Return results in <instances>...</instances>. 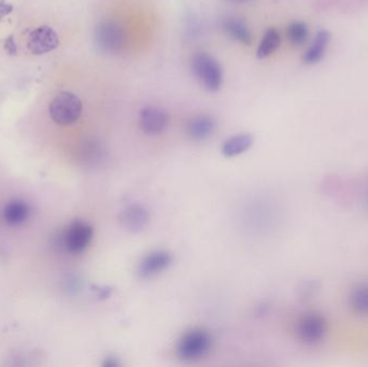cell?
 Masks as SVG:
<instances>
[{"label":"cell","mask_w":368,"mask_h":367,"mask_svg":"<svg viewBox=\"0 0 368 367\" xmlns=\"http://www.w3.org/2000/svg\"><path fill=\"white\" fill-rule=\"evenodd\" d=\"M192 70L199 84L209 92H216L221 88L223 74L221 66L213 56L207 53L195 54L192 58Z\"/></svg>","instance_id":"cell-1"},{"label":"cell","mask_w":368,"mask_h":367,"mask_svg":"<svg viewBox=\"0 0 368 367\" xmlns=\"http://www.w3.org/2000/svg\"><path fill=\"white\" fill-rule=\"evenodd\" d=\"M50 116L60 125L74 124L82 114V102L76 95L70 92L58 94L50 104Z\"/></svg>","instance_id":"cell-2"},{"label":"cell","mask_w":368,"mask_h":367,"mask_svg":"<svg viewBox=\"0 0 368 367\" xmlns=\"http://www.w3.org/2000/svg\"><path fill=\"white\" fill-rule=\"evenodd\" d=\"M211 347V336L205 330L190 331L178 344V356L185 361L198 360L203 358Z\"/></svg>","instance_id":"cell-3"},{"label":"cell","mask_w":368,"mask_h":367,"mask_svg":"<svg viewBox=\"0 0 368 367\" xmlns=\"http://www.w3.org/2000/svg\"><path fill=\"white\" fill-rule=\"evenodd\" d=\"M93 238V227L86 222H72L60 238V245L70 253H81L88 248Z\"/></svg>","instance_id":"cell-4"},{"label":"cell","mask_w":368,"mask_h":367,"mask_svg":"<svg viewBox=\"0 0 368 367\" xmlns=\"http://www.w3.org/2000/svg\"><path fill=\"white\" fill-rule=\"evenodd\" d=\"M125 30L117 22H104L97 26L95 32V41L100 51L105 53H117L122 50L125 44Z\"/></svg>","instance_id":"cell-5"},{"label":"cell","mask_w":368,"mask_h":367,"mask_svg":"<svg viewBox=\"0 0 368 367\" xmlns=\"http://www.w3.org/2000/svg\"><path fill=\"white\" fill-rule=\"evenodd\" d=\"M169 114L161 107L147 106L139 114V125L145 134L157 136L163 134L169 126Z\"/></svg>","instance_id":"cell-6"},{"label":"cell","mask_w":368,"mask_h":367,"mask_svg":"<svg viewBox=\"0 0 368 367\" xmlns=\"http://www.w3.org/2000/svg\"><path fill=\"white\" fill-rule=\"evenodd\" d=\"M60 46V39L53 28L40 26L32 30L28 37L27 46L32 54H44L53 51Z\"/></svg>","instance_id":"cell-7"},{"label":"cell","mask_w":368,"mask_h":367,"mask_svg":"<svg viewBox=\"0 0 368 367\" xmlns=\"http://www.w3.org/2000/svg\"><path fill=\"white\" fill-rule=\"evenodd\" d=\"M118 218L121 225L131 233H140L150 222L149 211L139 203L125 206Z\"/></svg>","instance_id":"cell-8"},{"label":"cell","mask_w":368,"mask_h":367,"mask_svg":"<svg viewBox=\"0 0 368 367\" xmlns=\"http://www.w3.org/2000/svg\"><path fill=\"white\" fill-rule=\"evenodd\" d=\"M173 258L166 251H155L143 258L138 265V275L141 278H150L161 273L171 265Z\"/></svg>","instance_id":"cell-9"},{"label":"cell","mask_w":368,"mask_h":367,"mask_svg":"<svg viewBox=\"0 0 368 367\" xmlns=\"http://www.w3.org/2000/svg\"><path fill=\"white\" fill-rule=\"evenodd\" d=\"M216 121L209 114H198L188 123L187 133L190 138L195 141H203L213 134Z\"/></svg>","instance_id":"cell-10"},{"label":"cell","mask_w":368,"mask_h":367,"mask_svg":"<svg viewBox=\"0 0 368 367\" xmlns=\"http://www.w3.org/2000/svg\"><path fill=\"white\" fill-rule=\"evenodd\" d=\"M223 29L226 35L235 41L246 44V46H250L252 44L251 32L249 30L248 26L240 20L232 19V18L224 20Z\"/></svg>","instance_id":"cell-11"},{"label":"cell","mask_w":368,"mask_h":367,"mask_svg":"<svg viewBox=\"0 0 368 367\" xmlns=\"http://www.w3.org/2000/svg\"><path fill=\"white\" fill-rule=\"evenodd\" d=\"M29 206L21 199H14L6 206L4 218L10 225H20L29 217Z\"/></svg>","instance_id":"cell-12"},{"label":"cell","mask_w":368,"mask_h":367,"mask_svg":"<svg viewBox=\"0 0 368 367\" xmlns=\"http://www.w3.org/2000/svg\"><path fill=\"white\" fill-rule=\"evenodd\" d=\"M329 41H331V34H329V32H327V30L319 32L315 41H313V46H310V49L305 53V64L313 65V64L320 62L323 56H324L325 50H327Z\"/></svg>","instance_id":"cell-13"},{"label":"cell","mask_w":368,"mask_h":367,"mask_svg":"<svg viewBox=\"0 0 368 367\" xmlns=\"http://www.w3.org/2000/svg\"><path fill=\"white\" fill-rule=\"evenodd\" d=\"M254 137L250 134H239L230 137L224 142L222 153L224 156L234 157L248 151L254 145Z\"/></svg>","instance_id":"cell-14"},{"label":"cell","mask_w":368,"mask_h":367,"mask_svg":"<svg viewBox=\"0 0 368 367\" xmlns=\"http://www.w3.org/2000/svg\"><path fill=\"white\" fill-rule=\"evenodd\" d=\"M280 44L281 37L278 30L275 29V28H270L264 34V37H263L262 41H261L260 46H258L256 55L261 60H264V58H268V56L275 53L279 49Z\"/></svg>","instance_id":"cell-15"},{"label":"cell","mask_w":368,"mask_h":367,"mask_svg":"<svg viewBox=\"0 0 368 367\" xmlns=\"http://www.w3.org/2000/svg\"><path fill=\"white\" fill-rule=\"evenodd\" d=\"M287 36H288L289 41L293 46H302L308 37V28H307L306 24L302 23V22H294V23L289 25Z\"/></svg>","instance_id":"cell-16"},{"label":"cell","mask_w":368,"mask_h":367,"mask_svg":"<svg viewBox=\"0 0 368 367\" xmlns=\"http://www.w3.org/2000/svg\"><path fill=\"white\" fill-rule=\"evenodd\" d=\"M5 49L8 53L11 54V55H15L18 49H16V44L14 42L13 36H10L7 40H6Z\"/></svg>","instance_id":"cell-17"},{"label":"cell","mask_w":368,"mask_h":367,"mask_svg":"<svg viewBox=\"0 0 368 367\" xmlns=\"http://www.w3.org/2000/svg\"><path fill=\"white\" fill-rule=\"evenodd\" d=\"M13 7L9 4L4 3V1H0V21L3 20L4 17L8 15V14L11 13Z\"/></svg>","instance_id":"cell-18"},{"label":"cell","mask_w":368,"mask_h":367,"mask_svg":"<svg viewBox=\"0 0 368 367\" xmlns=\"http://www.w3.org/2000/svg\"><path fill=\"white\" fill-rule=\"evenodd\" d=\"M119 365L120 364H119L118 360L113 358V356H109V358H107L104 363L105 367H118Z\"/></svg>","instance_id":"cell-19"},{"label":"cell","mask_w":368,"mask_h":367,"mask_svg":"<svg viewBox=\"0 0 368 367\" xmlns=\"http://www.w3.org/2000/svg\"><path fill=\"white\" fill-rule=\"evenodd\" d=\"M234 1H247V0H234Z\"/></svg>","instance_id":"cell-20"}]
</instances>
